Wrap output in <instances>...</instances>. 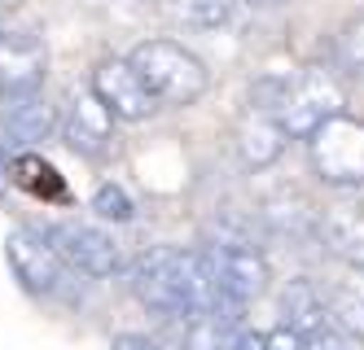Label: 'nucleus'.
<instances>
[{"label":"nucleus","mask_w":364,"mask_h":350,"mask_svg":"<svg viewBox=\"0 0 364 350\" xmlns=\"http://www.w3.org/2000/svg\"><path fill=\"white\" fill-rule=\"evenodd\" d=\"M127 285H132V293L141 298L145 311L167 315V319H185V324H193L202 315H215L224 307L211 272H206L202 250L154 246L132 263Z\"/></svg>","instance_id":"obj_1"},{"label":"nucleus","mask_w":364,"mask_h":350,"mask_svg":"<svg viewBox=\"0 0 364 350\" xmlns=\"http://www.w3.org/2000/svg\"><path fill=\"white\" fill-rule=\"evenodd\" d=\"M127 62L145 79V88L154 92L159 105H193L206 92V84H211L206 62L176 40H145L132 48Z\"/></svg>","instance_id":"obj_2"},{"label":"nucleus","mask_w":364,"mask_h":350,"mask_svg":"<svg viewBox=\"0 0 364 350\" xmlns=\"http://www.w3.org/2000/svg\"><path fill=\"white\" fill-rule=\"evenodd\" d=\"M343 105H347L343 84H338L329 70L307 66V70H299L294 79H285V84H281V97L272 105V119L281 123V131L290 141H311L329 119L347 114Z\"/></svg>","instance_id":"obj_3"},{"label":"nucleus","mask_w":364,"mask_h":350,"mask_svg":"<svg viewBox=\"0 0 364 350\" xmlns=\"http://www.w3.org/2000/svg\"><path fill=\"white\" fill-rule=\"evenodd\" d=\"M202 258H206V272L215 280V293H220V315H242L255 298L268 293V280H272V267L264 258V250H211L202 246Z\"/></svg>","instance_id":"obj_4"},{"label":"nucleus","mask_w":364,"mask_h":350,"mask_svg":"<svg viewBox=\"0 0 364 350\" xmlns=\"http://www.w3.org/2000/svg\"><path fill=\"white\" fill-rule=\"evenodd\" d=\"M311 145V167L333 188H360L364 184V123L351 114L329 119Z\"/></svg>","instance_id":"obj_5"},{"label":"nucleus","mask_w":364,"mask_h":350,"mask_svg":"<svg viewBox=\"0 0 364 350\" xmlns=\"http://www.w3.org/2000/svg\"><path fill=\"white\" fill-rule=\"evenodd\" d=\"M44 236H48V246L58 250V258L66 267H75V272H84L92 280H110V276H119V267H123V254L114 246V236L92 228V224L66 219V224L44 228Z\"/></svg>","instance_id":"obj_6"},{"label":"nucleus","mask_w":364,"mask_h":350,"mask_svg":"<svg viewBox=\"0 0 364 350\" xmlns=\"http://www.w3.org/2000/svg\"><path fill=\"white\" fill-rule=\"evenodd\" d=\"M5 254H9V267H14V276L22 280V289H27V293H44V298L62 293L66 263L58 258L53 246H48V236H44V232L14 228L9 241H5Z\"/></svg>","instance_id":"obj_7"},{"label":"nucleus","mask_w":364,"mask_h":350,"mask_svg":"<svg viewBox=\"0 0 364 350\" xmlns=\"http://www.w3.org/2000/svg\"><path fill=\"white\" fill-rule=\"evenodd\" d=\"M92 97L106 105L114 119H123V123H141V119H149L154 110H159L154 92L145 88V79L132 70V62H127V58H110V62L97 66V75H92Z\"/></svg>","instance_id":"obj_8"},{"label":"nucleus","mask_w":364,"mask_h":350,"mask_svg":"<svg viewBox=\"0 0 364 350\" xmlns=\"http://www.w3.org/2000/svg\"><path fill=\"white\" fill-rule=\"evenodd\" d=\"M62 141L80 158H92L97 163V158H106L110 145H114V114L92 92L70 97L66 114H62Z\"/></svg>","instance_id":"obj_9"},{"label":"nucleus","mask_w":364,"mask_h":350,"mask_svg":"<svg viewBox=\"0 0 364 350\" xmlns=\"http://www.w3.org/2000/svg\"><path fill=\"white\" fill-rule=\"evenodd\" d=\"M44 75H48V53L31 31H5L0 35V92L5 97L40 92Z\"/></svg>","instance_id":"obj_10"},{"label":"nucleus","mask_w":364,"mask_h":350,"mask_svg":"<svg viewBox=\"0 0 364 350\" xmlns=\"http://www.w3.org/2000/svg\"><path fill=\"white\" fill-rule=\"evenodd\" d=\"M321 246L347 263L351 272H364V197H338L321 210Z\"/></svg>","instance_id":"obj_11"},{"label":"nucleus","mask_w":364,"mask_h":350,"mask_svg":"<svg viewBox=\"0 0 364 350\" xmlns=\"http://www.w3.org/2000/svg\"><path fill=\"white\" fill-rule=\"evenodd\" d=\"M0 127L5 136L18 141V145H40L48 141L53 131H62V114L48 105L40 92H27V97H5V110H0Z\"/></svg>","instance_id":"obj_12"},{"label":"nucleus","mask_w":364,"mask_h":350,"mask_svg":"<svg viewBox=\"0 0 364 350\" xmlns=\"http://www.w3.org/2000/svg\"><path fill=\"white\" fill-rule=\"evenodd\" d=\"M285 131L281 123L268 114V110H250L242 123H237V158L246 171H268L277 158L285 153Z\"/></svg>","instance_id":"obj_13"},{"label":"nucleus","mask_w":364,"mask_h":350,"mask_svg":"<svg viewBox=\"0 0 364 350\" xmlns=\"http://www.w3.org/2000/svg\"><path fill=\"white\" fill-rule=\"evenodd\" d=\"M259 224H264L268 236L307 241V236H316L321 214L311 210L299 193H272V197H264V206H259Z\"/></svg>","instance_id":"obj_14"},{"label":"nucleus","mask_w":364,"mask_h":350,"mask_svg":"<svg viewBox=\"0 0 364 350\" xmlns=\"http://www.w3.org/2000/svg\"><path fill=\"white\" fill-rule=\"evenodd\" d=\"M281 324L285 329H294L303 337H316L325 329H333V319H329V307H325V293L311 285V280H285L281 289Z\"/></svg>","instance_id":"obj_15"},{"label":"nucleus","mask_w":364,"mask_h":350,"mask_svg":"<svg viewBox=\"0 0 364 350\" xmlns=\"http://www.w3.org/2000/svg\"><path fill=\"white\" fill-rule=\"evenodd\" d=\"M325 307H329L333 329L347 341H364V272H351L347 280H338L325 293Z\"/></svg>","instance_id":"obj_16"},{"label":"nucleus","mask_w":364,"mask_h":350,"mask_svg":"<svg viewBox=\"0 0 364 350\" xmlns=\"http://www.w3.org/2000/svg\"><path fill=\"white\" fill-rule=\"evenodd\" d=\"M202 246L211 250H264V224H255L250 214L220 210L202 228Z\"/></svg>","instance_id":"obj_17"},{"label":"nucleus","mask_w":364,"mask_h":350,"mask_svg":"<svg viewBox=\"0 0 364 350\" xmlns=\"http://www.w3.org/2000/svg\"><path fill=\"white\" fill-rule=\"evenodd\" d=\"M246 324L242 315H202L189 324V350H246Z\"/></svg>","instance_id":"obj_18"},{"label":"nucleus","mask_w":364,"mask_h":350,"mask_svg":"<svg viewBox=\"0 0 364 350\" xmlns=\"http://www.w3.org/2000/svg\"><path fill=\"white\" fill-rule=\"evenodd\" d=\"M14 184H22L27 193L48 197V202H62V197H66V184H62V175H58V167L44 163L40 153H18V158H14Z\"/></svg>","instance_id":"obj_19"},{"label":"nucleus","mask_w":364,"mask_h":350,"mask_svg":"<svg viewBox=\"0 0 364 350\" xmlns=\"http://www.w3.org/2000/svg\"><path fill=\"white\" fill-rule=\"evenodd\" d=\"M237 0H163V9L171 13V22L193 26V31H215L232 18Z\"/></svg>","instance_id":"obj_20"},{"label":"nucleus","mask_w":364,"mask_h":350,"mask_svg":"<svg viewBox=\"0 0 364 350\" xmlns=\"http://www.w3.org/2000/svg\"><path fill=\"white\" fill-rule=\"evenodd\" d=\"M92 210L101 214V219H110V224H127L136 206H132V197H127L119 184H97V193H92Z\"/></svg>","instance_id":"obj_21"},{"label":"nucleus","mask_w":364,"mask_h":350,"mask_svg":"<svg viewBox=\"0 0 364 350\" xmlns=\"http://www.w3.org/2000/svg\"><path fill=\"white\" fill-rule=\"evenodd\" d=\"M343 66L364 75V18H355L347 31H343Z\"/></svg>","instance_id":"obj_22"},{"label":"nucleus","mask_w":364,"mask_h":350,"mask_svg":"<svg viewBox=\"0 0 364 350\" xmlns=\"http://www.w3.org/2000/svg\"><path fill=\"white\" fill-rule=\"evenodd\" d=\"M264 346H268V350H311V341H307L303 333L285 329V324H277L272 333H264Z\"/></svg>","instance_id":"obj_23"},{"label":"nucleus","mask_w":364,"mask_h":350,"mask_svg":"<svg viewBox=\"0 0 364 350\" xmlns=\"http://www.w3.org/2000/svg\"><path fill=\"white\" fill-rule=\"evenodd\" d=\"M110 350H163V346L149 341V337H141V333H114Z\"/></svg>","instance_id":"obj_24"},{"label":"nucleus","mask_w":364,"mask_h":350,"mask_svg":"<svg viewBox=\"0 0 364 350\" xmlns=\"http://www.w3.org/2000/svg\"><path fill=\"white\" fill-rule=\"evenodd\" d=\"M9 184H14V158L5 153V145H0V197L9 193Z\"/></svg>","instance_id":"obj_25"},{"label":"nucleus","mask_w":364,"mask_h":350,"mask_svg":"<svg viewBox=\"0 0 364 350\" xmlns=\"http://www.w3.org/2000/svg\"><path fill=\"white\" fill-rule=\"evenodd\" d=\"M250 5H264V9H272V5H281V0H250Z\"/></svg>","instance_id":"obj_26"}]
</instances>
